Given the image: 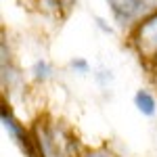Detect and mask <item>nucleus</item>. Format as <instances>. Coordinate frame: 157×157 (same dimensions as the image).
I'll list each match as a JSON object with an SVG mask.
<instances>
[{
    "label": "nucleus",
    "instance_id": "obj_1",
    "mask_svg": "<svg viewBox=\"0 0 157 157\" xmlns=\"http://www.w3.org/2000/svg\"><path fill=\"white\" fill-rule=\"evenodd\" d=\"M130 42L143 59H147L149 63L153 61V57L157 55V13L145 17L130 29Z\"/></svg>",
    "mask_w": 157,
    "mask_h": 157
},
{
    "label": "nucleus",
    "instance_id": "obj_2",
    "mask_svg": "<svg viewBox=\"0 0 157 157\" xmlns=\"http://www.w3.org/2000/svg\"><path fill=\"white\" fill-rule=\"evenodd\" d=\"M0 80H2V88L9 92H13L17 86L23 84V75L19 71V67L13 63L11 48H9L6 40L0 42Z\"/></svg>",
    "mask_w": 157,
    "mask_h": 157
},
{
    "label": "nucleus",
    "instance_id": "obj_3",
    "mask_svg": "<svg viewBox=\"0 0 157 157\" xmlns=\"http://www.w3.org/2000/svg\"><path fill=\"white\" fill-rule=\"evenodd\" d=\"M107 6L120 27L132 29L138 23V0H107Z\"/></svg>",
    "mask_w": 157,
    "mask_h": 157
},
{
    "label": "nucleus",
    "instance_id": "obj_4",
    "mask_svg": "<svg viewBox=\"0 0 157 157\" xmlns=\"http://www.w3.org/2000/svg\"><path fill=\"white\" fill-rule=\"evenodd\" d=\"M2 128L9 132V136H11L21 149H27V151H29V147L34 145L32 134L23 128V124H19V120L13 115V111L6 107V105L2 107Z\"/></svg>",
    "mask_w": 157,
    "mask_h": 157
},
{
    "label": "nucleus",
    "instance_id": "obj_5",
    "mask_svg": "<svg viewBox=\"0 0 157 157\" xmlns=\"http://www.w3.org/2000/svg\"><path fill=\"white\" fill-rule=\"evenodd\" d=\"M132 103L136 111L143 115V117H155L157 115V97L147 90V88H138L132 97Z\"/></svg>",
    "mask_w": 157,
    "mask_h": 157
},
{
    "label": "nucleus",
    "instance_id": "obj_6",
    "mask_svg": "<svg viewBox=\"0 0 157 157\" xmlns=\"http://www.w3.org/2000/svg\"><path fill=\"white\" fill-rule=\"evenodd\" d=\"M38 6L48 15L55 17H65L73 11V6L78 4V0H36Z\"/></svg>",
    "mask_w": 157,
    "mask_h": 157
},
{
    "label": "nucleus",
    "instance_id": "obj_7",
    "mask_svg": "<svg viewBox=\"0 0 157 157\" xmlns=\"http://www.w3.org/2000/svg\"><path fill=\"white\" fill-rule=\"evenodd\" d=\"M29 75H32V80L36 84H46L48 80H52L55 69H52V65L46 59H38V61H34V65L29 69Z\"/></svg>",
    "mask_w": 157,
    "mask_h": 157
},
{
    "label": "nucleus",
    "instance_id": "obj_8",
    "mask_svg": "<svg viewBox=\"0 0 157 157\" xmlns=\"http://www.w3.org/2000/svg\"><path fill=\"white\" fill-rule=\"evenodd\" d=\"M69 69H71L75 75H80V78H84V75L94 71L92 65H90V61L84 59V57H73V59L69 61Z\"/></svg>",
    "mask_w": 157,
    "mask_h": 157
},
{
    "label": "nucleus",
    "instance_id": "obj_9",
    "mask_svg": "<svg viewBox=\"0 0 157 157\" xmlns=\"http://www.w3.org/2000/svg\"><path fill=\"white\" fill-rule=\"evenodd\" d=\"M92 78H94V82H97L101 88H105V86H109L113 82L115 75H113L111 69H105V67H103V69H94V71H92Z\"/></svg>",
    "mask_w": 157,
    "mask_h": 157
},
{
    "label": "nucleus",
    "instance_id": "obj_10",
    "mask_svg": "<svg viewBox=\"0 0 157 157\" xmlns=\"http://www.w3.org/2000/svg\"><path fill=\"white\" fill-rule=\"evenodd\" d=\"M157 13V0H138V21Z\"/></svg>",
    "mask_w": 157,
    "mask_h": 157
},
{
    "label": "nucleus",
    "instance_id": "obj_11",
    "mask_svg": "<svg viewBox=\"0 0 157 157\" xmlns=\"http://www.w3.org/2000/svg\"><path fill=\"white\" fill-rule=\"evenodd\" d=\"M80 157H115V155L107 149H86L80 153Z\"/></svg>",
    "mask_w": 157,
    "mask_h": 157
},
{
    "label": "nucleus",
    "instance_id": "obj_12",
    "mask_svg": "<svg viewBox=\"0 0 157 157\" xmlns=\"http://www.w3.org/2000/svg\"><path fill=\"white\" fill-rule=\"evenodd\" d=\"M92 19H94V25H97V27L101 29V32H103V34H107V36H111V34H113V27L109 25L107 19H103V17H98V15H94Z\"/></svg>",
    "mask_w": 157,
    "mask_h": 157
}]
</instances>
